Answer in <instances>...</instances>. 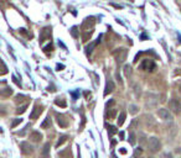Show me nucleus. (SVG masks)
Here are the masks:
<instances>
[{
    "mask_svg": "<svg viewBox=\"0 0 181 158\" xmlns=\"http://www.w3.org/2000/svg\"><path fill=\"white\" fill-rule=\"evenodd\" d=\"M113 55H114L118 63H123L124 61L127 59V55H128V51L125 48H120V50H117L113 52Z\"/></svg>",
    "mask_w": 181,
    "mask_h": 158,
    "instance_id": "1",
    "label": "nucleus"
},
{
    "mask_svg": "<svg viewBox=\"0 0 181 158\" xmlns=\"http://www.w3.org/2000/svg\"><path fill=\"white\" fill-rule=\"evenodd\" d=\"M140 68L144 71H148V72H153L155 68H156V66H155V63L153 59L150 58H145L143 62H142V64H140Z\"/></svg>",
    "mask_w": 181,
    "mask_h": 158,
    "instance_id": "2",
    "label": "nucleus"
},
{
    "mask_svg": "<svg viewBox=\"0 0 181 158\" xmlns=\"http://www.w3.org/2000/svg\"><path fill=\"white\" fill-rule=\"evenodd\" d=\"M148 146L151 152H158L160 150V147H161V143H160V141L156 137H150L148 140Z\"/></svg>",
    "mask_w": 181,
    "mask_h": 158,
    "instance_id": "3",
    "label": "nucleus"
},
{
    "mask_svg": "<svg viewBox=\"0 0 181 158\" xmlns=\"http://www.w3.org/2000/svg\"><path fill=\"white\" fill-rule=\"evenodd\" d=\"M169 106H170V110H171L173 113L175 114H179L181 111V104L177 99H171L169 103Z\"/></svg>",
    "mask_w": 181,
    "mask_h": 158,
    "instance_id": "4",
    "label": "nucleus"
},
{
    "mask_svg": "<svg viewBox=\"0 0 181 158\" xmlns=\"http://www.w3.org/2000/svg\"><path fill=\"white\" fill-rule=\"evenodd\" d=\"M20 150H21L24 155H32L34 147L30 143H27V142H21V143H20Z\"/></svg>",
    "mask_w": 181,
    "mask_h": 158,
    "instance_id": "5",
    "label": "nucleus"
},
{
    "mask_svg": "<svg viewBox=\"0 0 181 158\" xmlns=\"http://www.w3.org/2000/svg\"><path fill=\"white\" fill-rule=\"evenodd\" d=\"M158 115L163 120H171L173 119V115H171V113H170L168 109H159Z\"/></svg>",
    "mask_w": 181,
    "mask_h": 158,
    "instance_id": "6",
    "label": "nucleus"
},
{
    "mask_svg": "<svg viewBox=\"0 0 181 158\" xmlns=\"http://www.w3.org/2000/svg\"><path fill=\"white\" fill-rule=\"evenodd\" d=\"M42 113V106H39V105H35V108H34V110H32V113H31V115H30V119H34V120H36L39 116H40V114Z\"/></svg>",
    "mask_w": 181,
    "mask_h": 158,
    "instance_id": "7",
    "label": "nucleus"
},
{
    "mask_svg": "<svg viewBox=\"0 0 181 158\" xmlns=\"http://www.w3.org/2000/svg\"><path fill=\"white\" fill-rule=\"evenodd\" d=\"M101 37H102V36H99V37H98L96 41L91 42V43H89L88 46L86 47V53H87V55H91V53H92L93 48H94V47H96V46H97V45H98V43H99V42H101Z\"/></svg>",
    "mask_w": 181,
    "mask_h": 158,
    "instance_id": "8",
    "label": "nucleus"
},
{
    "mask_svg": "<svg viewBox=\"0 0 181 158\" xmlns=\"http://www.w3.org/2000/svg\"><path fill=\"white\" fill-rule=\"evenodd\" d=\"M56 117H57V124L61 126V127H67V125H68V121H67L65 115H56Z\"/></svg>",
    "mask_w": 181,
    "mask_h": 158,
    "instance_id": "9",
    "label": "nucleus"
},
{
    "mask_svg": "<svg viewBox=\"0 0 181 158\" xmlns=\"http://www.w3.org/2000/svg\"><path fill=\"white\" fill-rule=\"evenodd\" d=\"M113 90H114V83L113 80H107V84H106V89H104V96H107L108 94H111Z\"/></svg>",
    "mask_w": 181,
    "mask_h": 158,
    "instance_id": "10",
    "label": "nucleus"
},
{
    "mask_svg": "<svg viewBox=\"0 0 181 158\" xmlns=\"http://www.w3.org/2000/svg\"><path fill=\"white\" fill-rule=\"evenodd\" d=\"M30 140L34 142H40L42 140V135H41L39 131H34V132H31V135H30Z\"/></svg>",
    "mask_w": 181,
    "mask_h": 158,
    "instance_id": "11",
    "label": "nucleus"
},
{
    "mask_svg": "<svg viewBox=\"0 0 181 158\" xmlns=\"http://www.w3.org/2000/svg\"><path fill=\"white\" fill-rule=\"evenodd\" d=\"M116 114H117V110L116 109H109V110H107V114H106V116L107 119H114L116 117Z\"/></svg>",
    "mask_w": 181,
    "mask_h": 158,
    "instance_id": "12",
    "label": "nucleus"
},
{
    "mask_svg": "<svg viewBox=\"0 0 181 158\" xmlns=\"http://www.w3.org/2000/svg\"><path fill=\"white\" fill-rule=\"evenodd\" d=\"M49 152H50V143H45L44 146V150H42V157L44 158H47L49 157Z\"/></svg>",
    "mask_w": 181,
    "mask_h": 158,
    "instance_id": "13",
    "label": "nucleus"
},
{
    "mask_svg": "<svg viewBox=\"0 0 181 158\" xmlns=\"http://www.w3.org/2000/svg\"><path fill=\"white\" fill-rule=\"evenodd\" d=\"M118 132V130L116 126H108V135H109V137H112L113 135H116Z\"/></svg>",
    "mask_w": 181,
    "mask_h": 158,
    "instance_id": "14",
    "label": "nucleus"
},
{
    "mask_svg": "<svg viewBox=\"0 0 181 158\" xmlns=\"http://www.w3.org/2000/svg\"><path fill=\"white\" fill-rule=\"evenodd\" d=\"M71 35H72V37H75V38H78V36H80V34H78V29H77V26H73L71 30Z\"/></svg>",
    "mask_w": 181,
    "mask_h": 158,
    "instance_id": "15",
    "label": "nucleus"
},
{
    "mask_svg": "<svg viewBox=\"0 0 181 158\" xmlns=\"http://www.w3.org/2000/svg\"><path fill=\"white\" fill-rule=\"evenodd\" d=\"M50 125H51V119H50V116H47V117L45 119L44 122L41 124V127H42V129H47Z\"/></svg>",
    "mask_w": 181,
    "mask_h": 158,
    "instance_id": "16",
    "label": "nucleus"
},
{
    "mask_svg": "<svg viewBox=\"0 0 181 158\" xmlns=\"http://www.w3.org/2000/svg\"><path fill=\"white\" fill-rule=\"evenodd\" d=\"M125 121V113H120L119 115V119H118V126H122Z\"/></svg>",
    "mask_w": 181,
    "mask_h": 158,
    "instance_id": "17",
    "label": "nucleus"
},
{
    "mask_svg": "<svg viewBox=\"0 0 181 158\" xmlns=\"http://www.w3.org/2000/svg\"><path fill=\"white\" fill-rule=\"evenodd\" d=\"M55 104H56V105H60V106H62V108L66 106V101H65V100L62 99V98H61V99H60V98L56 99V100H55Z\"/></svg>",
    "mask_w": 181,
    "mask_h": 158,
    "instance_id": "18",
    "label": "nucleus"
},
{
    "mask_svg": "<svg viewBox=\"0 0 181 158\" xmlns=\"http://www.w3.org/2000/svg\"><path fill=\"white\" fill-rule=\"evenodd\" d=\"M129 111H130V114L135 115V114L139 113V109H138L137 105H130V106H129Z\"/></svg>",
    "mask_w": 181,
    "mask_h": 158,
    "instance_id": "19",
    "label": "nucleus"
},
{
    "mask_svg": "<svg viewBox=\"0 0 181 158\" xmlns=\"http://www.w3.org/2000/svg\"><path fill=\"white\" fill-rule=\"evenodd\" d=\"M92 34H93V31H86V32L83 34V36H82L83 41H85V42H86V41H88V38L92 36Z\"/></svg>",
    "mask_w": 181,
    "mask_h": 158,
    "instance_id": "20",
    "label": "nucleus"
},
{
    "mask_svg": "<svg viewBox=\"0 0 181 158\" xmlns=\"http://www.w3.org/2000/svg\"><path fill=\"white\" fill-rule=\"evenodd\" d=\"M26 108H27V105H26V104L23 105V106H20V108H18V109H16V114L19 115V114L25 113V111H26Z\"/></svg>",
    "mask_w": 181,
    "mask_h": 158,
    "instance_id": "21",
    "label": "nucleus"
},
{
    "mask_svg": "<svg viewBox=\"0 0 181 158\" xmlns=\"http://www.w3.org/2000/svg\"><path fill=\"white\" fill-rule=\"evenodd\" d=\"M66 140H67L66 136H61L60 140H58V142H57V143H56V147H60L62 143H63V142H66Z\"/></svg>",
    "mask_w": 181,
    "mask_h": 158,
    "instance_id": "22",
    "label": "nucleus"
},
{
    "mask_svg": "<svg viewBox=\"0 0 181 158\" xmlns=\"http://www.w3.org/2000/svg\"><path fill=\"white\" fill-rule=\"evenodd\" d=\"M129 142H130V145H135V135L133 132L129 135Z\"/></svg>",
    "mask_w": 181,
    "mask_h": 158,
    "instance_id": "23",
    "label": "nucleus"
},
{
    "mask_svg": "<svg viewBox=\"0 0 181 158\" xmlns=\"http://www.w3.org/2000/svg\"><path fill=\"white\" fill-rule=\"evenodd\" d=\"M21 121H23V119H16V120H14L13 124H11V127H16V126H18L20 122H21Z\"/></svg>",
    "mask_w": 181,
    "mask_h": 158,
    "instance_id": "24",
    "label": "nucleus"
},
{
    "mask_svg": "<svg viewBox=\"0 0 181 158\" xmlns=\"http://www.w3.org/2000/svg\"><path fill=\"white\" fill-rule=\"evenodd\" d=\"M5 89H6V90H3V92H1L3 95H10V94L13 93V90H11L10 88H5Z\"/></svg>",
    "mask_w": 181,
    "mask_h": 158,
    "instance_id": "25",
    "label": "nucleus"
},
{
    "mask_svg": "<svg viewBox=\"0 0 181 158\" xmlns=\"http://www.w3.org/2000/svg\"><path fill=\"white\" fill-rule=\"evenodd\" d=\"M1 64H3V73L1 74H5L8 71H6V66H5V63H4V61H1Z\"/></svg>",
    "mask_w": 181,
    "mask_h": 158,
    "instance_id": "26",
    "label": "nucleus"
},
{
    "mask_svg": "<svg viewBox=\"0 0 181 158\" xmlns=\"http://www.w3.org/2000/svg\"><path fill=\"white\" fill-rule=\"evenodd\" d=\"M24 98H25L24 95H16V96H15V100H16V101H19V100L21 101V100H23Z\"/></svg>",
    "mask_w": 181,
    "mask_h": 158,
    "instance_id": "27",
    "label": "nucleus"
},
{
    "mask_svg": "<svg viewBox=\"0 0 181 158\" xmlns=\"http://www.w3.org/2000/svg\"><path fill=\"white\" fill-rule=\"evenodd\" d=\"M71 94H72V96H73V99H75V100H76L77 98H78V92H72Z\"/></svg>",
    "mask_w": 181,
    "mask_h": 158,
    "instance_id": "28",
    "label": "nucleus"
},
{
    "mask_svg": "<svg viewBox=\"0 0 181 158\" xmlns=\"http://www.w3.org/2000/svg\"><path fill=\"white\" fill-rule=\"evenodd\" d=\"M120 153H123V155H125V153H127V151H125V150H124V148H122V150H120Z\"/></svg>",
    "mask_w": 181,
    "mask_h": 158,
    "instance_id": "29",
    "label": "nucleus"
},
{
    "mask_svg": "<svg viewBox=\"0 0 181 158\" xmlns=\"http://www.w3.org/2000/svg\"><path fill=\"white\" fill-rule=\"evenodd\" d=\"M179 40H180V42H181V35H179Z\"/></svg>",
    "mask_w": 181,
    "mask_h": 158,
    "instance_id": "30",
    "label": "nucleus"
},
{
    "mask_svg": "<svg viewBox=\"0 0 181 158\" xmlns=\"http://www.w3.org/2000/svg\"><path fill=\"white\" fill-rule=\"evenodd\" d=\"M149 158H154V157H149Z\"/></svg>",
    "mask_w": 181,
    "mask_h": 158,
    "instance_id": "31",
    "label": "nucleus"
},
{
    "mask_svg": "<svg viewBox=\"0 0 181 158\" xmlns=\"http://www.w3.org/2000/svg\"><path fill=\"white\" fill-rule=\"evenodd\" d=\"M134 158H135V157H134Z\"/></svg>",
    "mask_w": 181,
    "mask_h": 158,
    "instance_id": "32",
    "label": "nucleus"
}]
</instances>
